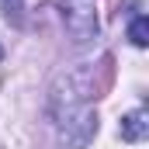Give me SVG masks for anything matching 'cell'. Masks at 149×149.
Segmentation results:
<instances>
[{
	"label": "cell",
	"mask_w": 149,
	"mask_h": 149,
	"mask_svg": "<svg viewBox=\"0 0 149 149\" xmlns=\"http://www.w3.org/2000/svg\"><path fill=\"white\" fill-rule=\"evenodd\" d=\"M128 38H132V45H139V49H146V45H149V17H146V14H135V17H132V24H128Z\"/></svg>",
	"instance_id": "277c9868"
},
{
	"label": "cell",
	"mask_w": 149,
	"mask_h": 149,
	"mask_svg": "<svg viewBox=\"0 0 149 149\" xmlns=\"http://www.w3.org/2000/svg\"><path fill=\"white\" fill-rule=\"evenodd\" d=\"M118 132H121L125 142H142L149 135V114L142 111V108H139V111H128L121 118V128H118Z\"/></svg>",
	"instance_id": "3957f363"
},
{
	"label": "cell",
	"mask_w": 149,
	"mask_h": 149,
	"mask_svg": "<svg viewBox=\"0 0 149 149\" xmlns=\"http://www.w3.org/2000/svg\"><path fill=\"white\" fill-rule=\"evenodd\" d=\"M0 7H3V17H7L10 24H21V14H24V0H0Z\"/></svg>",
	"instance_id": "5b68a950"
},
{
	"label": "cell",
	"mask_w": 149,
	"mask_h": 149,
	"mask_svg": "<svg viewBox=\"0 0 149 149\" xmlns=\"http://www.w3.org/2000/svg\"><path fill=\"white\" fill-rule=\"evenodd\" d=\"M87 90L76 87V76H59L56 87H52V114H56V125L59 132L70 139V146H87L97 132V118L87 108Z\"/></svg>",
	"instance_id": "6da1fadb"
},
{
	"label": "cell",
	"mask_w": 149,
	"mask_h": 149,
	"mask_svg": "<svg viewBox=\"0 0 149 149\" xmlns=\"http://www.w3.org/2000/svg\"><path fill=\"white\" fill-rule=\"evenodd\" d=\"M63 21L76 42L97 38V0H63Z\"/></svg>",
	"instance_id": "7a4b0ae2"
}]
</instances>
